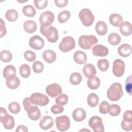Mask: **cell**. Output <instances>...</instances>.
Listing matches in <instances>:
<instances>
[{
	"mask_svg": "<svg viewBox=\"0 0 132 132\" xmlns=\"http://www.w3.org/2000/svg\"><path fill=\"white\" fill-rule=\"evenodd\" d=\"M16 131L20 132V131H23V132H27L28 131V128L27 127L23 125H20L18 126L17 128L16 129Z\"/></svg>",
	"mask_w": 132,
	"mask_h": 132,
	"instance_id": "51",
	"label": "cell"
},
{
	"mask_svg": "<svg viewBox=\"0 0 132 132\" xmlns=\"http://www.w3.org/2000/svg\"><path fill=\"white\" fill-rule=\"evenodd\" d=\"M0 121L7 129H12L15 125L13 117L8 114L6 110L2 107L0 108Z\"/></svg>",
	"mask_w": 132,
	"mask_h": 132,
	"instance_id": "5",
	"label": "cell"
},
{
	"mask_svg": "<svg viewBox=\"0 0 132 132\" xmlns=\"http://www.w3.org/2000/svg\"><path fill=\"white\" fill-rule=\"evenodd\" d=\"M121 37L117 33L113 32L110 34L108 37V42L112 45H117L121 42Z\"/></svg>",
	"mask_w": 132,
	"mask_h": 132,
	"instance_id": "30",
	"label": "cell"
},
{
	"mask_svg": "<svg viewBox=\"0 0 132 132\" xmlns=\"http://www.w3.org/2000/svg\"><path fill=\"white\" fill-rule=\"evenodd\" d=\"M100 79L95 76L89 78L87 80L88 87L92 90L97 89L100 86Z\"/></svg>",
	"mask_w": 132,
	"mask_h": 132,
	"instance_id": "26",
	"label": "cell"
},
{
	"mask_svg": "<svg viewBox=\"0 0 132 132\" xmlns=\"http://www.w3.org/2000/svg\"><path fill=\"white\" fill-rule=\"evenodd\" d=\"M37 24L32 20L26 21L23 24V28L27 33L31 34L35 32L37 30Z\"/></svg>",
	"mask_w": 132,
	"mask_h": 132,
	"instance_id": "24",
	"label": "cell"
},
{
	"mask_svg": "<svg viewBox=\"0 0 132 132\" xmlns=\"http://www.w3.org/2000/svg\"><path fill=\"white\" fill-rule=\"evenodd\" d=\"M23 13L27 17H33L35 15L36 11L34 7L30 5H27L23 7Z\"/></svg>",
	"mask_w": 132,
	"mask_h": 132,
	"instance_id": "31",
	"label": "cell"
},
{
	"mask_svg": "<svg viewBox=\"0 0 132 132\" xmlns=\"http://www.w3.org/2000/svg\"><path fill=\"white\" fill-rule=\"evenodd\" d=\"M12 55L11 53L7 50H3L0 53V59L3 62H8L12 60Z\"/></svg>",
	"mask_w": 132,
	"mask_h": 132,
	"instance_id": "34",
	"label": "cell"
},
{
	"mask_svg": "<svg viewBox=\"0 0 132 132\" xmlns=\"http://www.w3.org/2000/svg\"><path fill=\"white\" fill-rule=\"evenodd\" d=\"M68 96L65 94H61L56 98L55 102L57 104L60 105H65L68 102Z\"/></svg>",
	"mask_w": 132,
	"mask_h": 132,
	"instance_id": "40",
	"label": "cell"
},
{
	"mask_svg": "<svg viewBox=\"0 0 132 132\" xmlns=\"http://www.w3.org/2000/svg\"><path fill=\"white\" fill-rule=\"evenodd\" d=\"M24 57L25 59L29 62H32L35 61L36 58V54L34 52L30 50L26 51L24 53Z\"/></svg>",
	"mask_w": 132,
	"mask_h": 132,
	"instance_id": "43",
	"label": "cell"
},
{
	"mask_svg": "<svg viewBox=\"0 0 132 132\" xmlns=\"http://www.w3.org/2000/svg\"><path fill=\"white\" fill-rule=\"evenodd\" d=\"M18 12L14 9H9L5 13V17L9 22L15 21L18 19Z\"/></svg>",
	"mask_w": 132,
	"mask_h": 132,
	"instance_id": "32",
	"label": "cell"
},
{
	"mask_svg": "<svg viewBox=\"0 0 132 132\" xmlns=\"http://www.w3.org/2000/svg\"><path fill=\"white\" fill-rule=\"evenodd\" d=\"M107 97L111 101H118L123 96V91L121 84H112L107 91Z\"/></svg>",
	"mask_w": 132,
	"mask_h": 132,
	"instance_id": "3",
	"label": "cell"
},
{
	"mask_svg": "<svg viewBox=\"0 0 132 132\" xmlns=\"http://www.w3.org/2000/svg\"><path fill=\"white\" fill-rule=\"evenodd\" d=\"M110 109V105L106 101H103L99 106V111L101 113L106 114L109 113Z\"/></svg>",
	"mask_w": 132,
	"mask_h": 132,
	"instance_id": "41",
	"label": "cell"
},
{
	"mask_svg": "<svg viewBox=\"0 0 132 132\" xmlns=\"http://www.w3.org/2000/svg\"><path fill=\"white\" fill-rule=\"evenodd\" d=\"M64 111V108L62 105L56 104L51 107V111L54 114H58L62 113Z\"/></svg>",
	"mask_w": 132,
	"mask_h": 132,
	"instance_id": "45",
	"label": "cell"
},
{
	"mask_svg": "<svg viewBox=\"0 0 132 132\" xmlns=\"http://www.w3.org/2000/svg\"><path fill=\"white\" fill-rule=\"evenodd\" d=\"M89 126L92 128L94 132L104 131V127L102 119L97 116L92 117L89 120Z\"/></svg>",
	"mask_w": 132,
	"mask_h": 132,
	"instance_id": "10",
	"label": "cell"
},
{
	"mask_svg": "<svg viewBox=\"0 0 132 132\" xmlns=\"http://www.w3.org/2000/svg\"><path fill=\"white\" fill-rule=\"evenodd\" d=\"M110 23L115 27H118L122 23L123 18L122 16L118 13L111 14L109 18Z\"/></svg>",
	"mask_w": 132,
	"mask_h": 132,
	"instance_id": "27",
	"label": "cell"
},
{
	"mask_svg": "<svg viewBox=\"0 0 132 132\" xmlns=\"http://www.w3.org/2000/svg\"><path fill=\"white\" fill-rule=\"evenodd\" d=\"M109 50L108 48L101 44L95 45L92 49V54L94 56L105 57L108 54Z\"/></svg>",
	"mask_w": 132,
	"mask_h": 132,
	"instance_id": "15",
	"label": "cell"
},
{
	"mask_svg": "<svg viewBox=\"0 0 132 132\" xmlns=\"http://www.w3.org/2000/svg\"><path fill=\"white\" fill-rule=\"evenodd\" d=\"M71 13L68 10H63L60 12L58 15V21L60 23L66 22L70 18Z\"/></svg>",
	"mask_w": 132,
	"mask_h": 132,
	"instance_id": "36",
	"label": "cell"
},
{
	"mask_svg": "<svg viewBox=\"0 0 132 132\" xmlns=\"http://www.w3.org/2000/svg\"><path fill=\"white\" fill-rule=\"evenodd\" d=\"M55 123L57 128L61 131H65L70 127V119L65 115L57 117L55 120Z\"/></svg>",
	"mask_w": 132,
	"mask_h": 132,
	"instance_id": "9",
	"label": "cell"
},
{
	"mask_svg": "<svg viewBox=\"0 0 132 132\" xmlns=\"http://www.w3.org/2000/svg\"><path fill=\"white\" fill-rule=\"evenodd\" d=\"M98 42L97 38L93 35H82L78 39L80 47L84 50L90 49Z\"/></svg>",
	"mask_w": 132,
	"mask_h": 132,
	"instance_id": "4",
	"label": "cell"
},
{
	"mask_svg": "<svg viewBox=\"0 0 132 132\" xmlns=\"http://www.w3.org/2000/svg\"><path fill=\"white\" fill-rule=\"evenodd\" d=\"M31 104L44 106L48 104L49 103V98L48 96L43 93L35 92L32 93L29 97Z\"/></svg>",
	"mask_w": 132,
	"mask_h": 132,
	"instance_id": "7",
	"label": "cell"
},
{
	"mask_svg": "<svg viewBox=\"0 0 132 132\" xmlns=\"http://www.w3.org/2000/svg\"><path fill=\"white\" fill-rule=\"evenodd\" d=\"M3 76L6 79H8L12 77L15 76L16 69L13 65H8L3 70Z\"/></svg>",
	"mask_w": 132,
	"mask_h": 132,
	"instance_id": "23",
	"label": "cell"
},
{
	"mask_svg": "<svg viewBox=\"0 0 132 132\" xmlns=\"http://www.w3.org/2000/svg\"><path fill=\"white\" fill-rule=\"evenodd\" d=\"M131 75L127 78V79L125 82V89L127 93L131 95Z\"/></svg>",
	"mask_w": 132,
	"mask_h": 132,
	"instance_id": "47",
	"label": "cell"
},
{
	"mask_svg": "<svg viewBox=\"0 0 132 132\" xmlns=\"http://www.w3.org/2000/svg\"><path fill=\"white\" fill-rule=\"evenodd\" d=\"M44 69V65L43 64L39 61H35L32 64V69L34 72L36 73H40L42 72Z\"/></svg>",
	"mask_w": 132,
	"mask_h": 132,
	"instance_id": "42",
	"label": "cell"
},
{
	"mask_svg": "<svg viewBox=\"0 0 132 132\" xmlns=\"http://www.w3.org/2000/svg\"><path fill=\"white\" fill-rule=\"evenodd\" d=\"M54 2L58 7H64L66 6L68 3V0H55Z\"/></svg>",
	"mask_w": 132,
	"mask_h": 132,
	"instance_id": "49",
	"label": "cell"
},
{
	"mask_svg": "<svg viewBox=\"0 0 132 132\" xmlns=\"http://www.w3.org/2000/svg\"><path fill=\"white\" fill-rule=\"evenodd\" d=\"M123 118L124 120L128 121H132L131 118V111L130 110H126L123 116Z\"/></svg>",
	"mask_w": 132,
	"mask_h": 132,
	"instance_id": "50",
	"label": "cell"
},
{
	"mask_svg": "<svg viewBox=\"0 0 132 132\" xmlns=\"http://www.w3.org/2000/svg\"><path fill=\"white\" fill-rule=\"evenodd\" d=\"M1 21V38H2L4 36H5L7 32V30L6 28L5 27V23L4 22L3 20L2 19H0Z\"/></svg>",
	"mask_w": 132,
	"mask_h": 132,
	"instance_id": "48",
	"label": "cell"
},
{
	"mask_svg": "<svg viewBox=\"0 0 132 132\" xmlns=\"http://www.w3.org/2000/svg\"><path fill=\"white\" fill-rule=\"evenodd\" d=\"M75 47V40L71 36L64 37L59 45V50L64 53L68 52Z\"/></svg>",
	"mask_w": 132,
	"mask_h": 132,
	"instance_id": "8",
	"label": "cell"
},
{
	"mask_svg": "<svg viewBox=\"0 0 132 132\" xmlns=\"http://www.w3.org/2000/svg\"><path fill=\"white\" fill-rule=\"evenodd\" d=\"M40 31L41 34L45 36L50 42L55 43L58 39V30L51 23H45L41 24Z\"/></svg>",
	"mask_w": 132,
	"mask_h": 132,
	"instance_id": "1",
	"label": "cell"
},
{
	"mask_svg": "<svg viewBox=\"0 0 132 132\" xmlns=\"http://www.w3.org/2000/svg\"><path fill=\"white\" fill-rule=\"evenodd\" d=\"M121 112V108L117 104H112L110 105L109 113L110 116L115 117L118 116Z\"/></svg>",
	"mask_w": 132,
	"mask_h": 132,
	"instance_id": "39",
	"label": "cell"
},
{
	"mask_svg": "<svg viewBox=\"0 0 132 132\" xmlns=\"http://www.w3.org/2000/svg\"><path fill=\"white\" fill-rule=\"evenodd\" d=\"M120 32L124 36H128L131 34V25L129 22H122L119 26Z\"/></svg>",
	"mask_w": 132,
	"mask_h": 132,
	"instance_id": "21",
	"label": "cell"
},
{
	"mask_svg": "<svg viewBox=\"0 0 132 132\" xmlns=\"http://www.w3.org/2000/svg\"><path fill=\"white\" fill-rule=\"evenodd\" d=\"M118 54L123 57H127L131 53V47L129 44L124 43L121 44L118 48Z\"/></svg>",
	"mask_w": 132,
	"mask_h": 132,
	"instance_id": "19",
	"label": "cell"
},
{
	"mask_svg": "<svg viewBox=\"0 0 132 132\" xmlns=\"http://www.w3.org/2000/svg\"><path fill=\"white\" fill-rule=\"evenodd\" d=\"M73 119L76 122H80L85 120L86 117V112L85 110L81 108L75 109L72 113Z\"/></svg>",
	"mask_w": 132,
	"mask_h": 132,
	"instance_id": "18",
	"label": "cell"
},
{
	"mask_svg": "<svg viewBox=\"0 0 132 132\" xmlns=\"http://www.w3.org/2000/svg\"><path fill=\"white\" fill-rule=\"evenodd\" d=\"M48 1L47 0H35V6L38 9H43L47 5Z\"/></svg>",
	"mask_w": 132,
	"mask_h": 132,
	"instance_id": "44",
	"label": "cell"
},
{
	"mask_svg": "<svg viewBox=\"0 0 132 132\" xmlns=\"http://www.w3.org/2000/svg\"><path fill=\"white\" fill-rule=\"evenodd\" d=\"M29 45L30 47L34 50H40L43 47L44 41L39 36L35 35L29 39Z\"/></svg>",
	"mask_w": 132,
	"mask_h": 132,
	"instance_id": "12",
	"label": "cell"
},
{
	"mask_svg": "<svg viewBox=\"0 0 132 132\" xmlns=\"http://www.w3.org/2000/svg\"><path fill=\"white\" fill-rule=\"evenodd\" d=\"M20 84V80L16 76L12 77L8 79H6V85L7 87L11 89H16L19 86Z\"/></svg>",
	"mask_w": 132,
	"mask_h": 132,
	"instance_id": "28",
	"label": "cell"
},
{
	"mask_svg": "<svg viewBox=\"0 0 132 132\" xmlns=\"http://www.w3.org/2000/svg\"><path fill=\"white\" fill-rule=\"evenodd\" d=\"M42 57L45 62L48 63H52L56 59V54L52 50H47L44 51Z\"/></svg>",
	"mask_w": 132,
	"mask_h": 132,
	"instance_id": "22",
	"label": "cell"
},
{
	"mask_svg": "<svg viewBox=\"0 0 132 132\" xmlns=\"http://www.w3.org/2000/svg\"><path fill=\"white\" fill-rule=\"evenodd\" d=\"M97 65L100 70L102 72H105L108 69L109 63L107 59H101L97 61Z\"/></svg>",
	"mask_w": 132,
	"mask_h": 132,
	"instance_id": "37",
	"label": "cell"
},
{
	"mask_svg": "<svg viewBox=\"0 0 132 132\" xmlns=\"http://www.w3.org/2000/svg\"><path fill=\"white\" fill-rule=\"evenodd\" d=\"M82 72L85 76L87 78L94 76L96 73V70L94 65L91 63L86 64L82 69Z\"/></svg>",
	"mask_w": 132,
	"mask_h": 132,
	"instance_id": "17",
	"label": "cell"
},
{
	"mask_svg": "<svg viewBox=\"0 0 132 132\" xmlns=\"http://www.w3.org/2000/svg\"><path fill=\"white\" fill-rule=\"evenodd\" d=\"M125 70V63L123 60L117 59L114 60L112 64L113 74L117 77L122 76Z\"/></svg>",
	"mask_w": 132,
	"mask_h": 132,
	"instance_id": "11",
	"label": "cell"
},
{
	"mask_svg": "<svg viewBox=\"0 0 132 132\" xmlns=\"http://www.w3.org/2000/svg\"><path fill=\"white\" fill-rule=\"evenodd\" d=\"M69 80L72 85H77L81 81L82 76L78 72H73L71 74Z\"/></svg>",
	"mask_w": 132,
	"mask_h": 132,
	"instance_id": "33",
	"label": "cell"
},
{
	"mask_svg": "<svg viewBox=\"0 0 132 132\" xmlns=\"http://www.w3.org/2000/svg\"><path fill=\"white\" fill-rule=\"evenodd\" d=\"M23 104L29 118L32 121H37L41 117V112L37 106H32L29 97H26L23 100Z\"/></svg>",
	"mask_w": 132,
	"mask_h": 132,
	"instance_id": "2",
	"label": "cell"
},
{
	"mask_svg": "<svg viewBox=\"0 0 132 132\" xmlns=\"http://www.w3.org/2000/svg\"><path fill=\"white\" fill-rule=\"evenodd\" d=\"M8 109L11 113L14 114L18 113L21 110V108L19 104L15 102L10 103L8 105Z\"/></svg>",
	"mask_w": 132,
	"mask_h": 132,
	"instance_id": "38",
	"label": "cell"
},
{
	"mask_svg": "<svg viewBox=\"0 0 132 132\" xmlns=\"http://www.w3.org/2000/svg\"><path fill=\"white\" fill-rule=\"evenodd\" d=\"M54 120L52 117L48 116H44L39 122V126L43 130H47L53 126Z\"/></svg>",
	"mask_w": 132,
	"mask_h": 132,
	"instance_id": "16",
	"label": "cell"
},
{
	"mask_svg": "<svg viewBox=\"0 0 132 132\" xmlns=\"http://www.w3.org/2000/svg\"><path fill=\"white\" fill-rule=\"evenodd\" d=\"M55 20L54 13L50 11H46L42 12L39 17V22L41 24L45 23H53Z\"/></svg>",
	"mask_w": 132,
	"mask_h": 132,
	"instance_id": "14",
	"label": "cell"
},
{
	"mask_svg": "<svg viewBox=\"0 0 132 132\" xmlns=\"http://www.w3.org/2000/svg\"><path fill=\"white\" fill-rule=\"evenodd\" d=\"M99 102V98L95 93H90L87 97V103L89 106L94 107L96 106Z\"/></svg>",
	"mask_w": 132,
	"mask_h": 132,
	"instance_id": "29",
	"label": "cell"
},
{
	"mask_svg": "<svg viewBox=\"0 0 132 132\" xmlns=\"http://www.w3.org/2000/svg\"><path fill=\"white\" fill-rule=\"evenodd\" d=\"M95 30L100 36H104L106 34L108 27L106 23L104 21H98L95 25Z\"/></svg>",
	"mask_w": 132,
	"mask_h": 132,
	"instance_id": "25",
	"label": "cell"
},
{
	"mask_svg": "<svg viewBox=\"0 0 132 132\" xmlns=\"http://www.w3.org/2000/svg\"><path fill=\"white\" fill-rule=\"evenodd\" d=\"M121 127L126 131H130L132 128V121L123 120L121 122Z\"/></svg>",
	"mask_w": 132,
	"mask_h": 132,
	"instance_id": "46",
	"label": "cell"
},
{
	"mask_svg": "<svg viewBox=\"0 0 132 132\" xmlns=\"http://www.w3.org/2000/svg\"><path fill=\"white\" fill-rule=\"evenodd\" d=\"M20 74L23 78H26L28 77L30 74V68L27 64L21 65L20 68Z\"/></svg>",
	"mask_w": 132,
	"mask_h": 132,
	"instance_id": "35",
	"label": "cell"
},
{
	"mask_svg": "<svg viewBox=\"0 0 132 132\" xmlns=\"http://www.w3.org/2000/svg\"><path fill=\"white\" fill-rule=\"evenodd\" d=\"M62 89L60 86L56 83L48 85L46 88V93L52 97H55L62 93Z\"/></svg>",
	"mask_w": 132,
	"mask_h": 132,
	"instance_id": "13",
	"label": "cell"
},
{
	"mask_svg": "<svg viewBox=\"0 0 132 132\" xmlns=\"http://www.w3.org/2000/svg\"><path fill=\"white\" fill-rule=\"evenodd\" d=\"M73 59L76 63L79 64H83L86 62L87 56L85 52L81 51H77L73 55Z\"/></svg>",
	"mask_w": 132,
	"mask_h": 132,
	"instance_id": "20",
	"label": "cell"
},
{
	"mask_svg": "<svg viewBox=\"0 0 132 132\" xmlns=\"http://www.w3.org/2000/svg\"><path fill=\"white\" fill-rule=\"evenodd\" d=\"M78 16L81 23L85 26H90L94 22V15L89 9L84 8L81 9L79 12Z\"/></svg>",
	"mask_w": 132,
	"mask_h": 132,
	"instance_id": "6",
	"label": "cell"
}]
</instances>
